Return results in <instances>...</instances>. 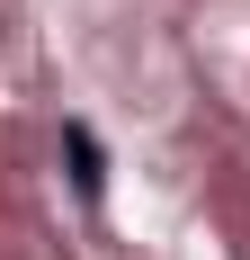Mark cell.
Returning a JSON list of instances; mask_svg holds the SVG:
<instances>
[{
  "label": "cell",
  "instance_id": "1",
  "mask_svg": "<svg viewBox=\"0 0 250 260\" xmlns=\"http://www.w3.org/2000/svg\"><path fill=\"white\" fill-rule=\"evenodd\" d=\"M63 153H72V188H80V198H99V180H107V161H99V135L80 126V117L63 126Z\"/></svg>",
  "mask_w": 250,
  "mask_h": 260
}]
</instances>
